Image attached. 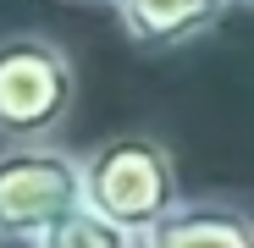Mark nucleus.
Returning a JSON list of instances; mask_svg holds the SVG:
<instances>
[{
    "label": "nucleus",
    "mask_w": 254,
    "mask_h": 248,
    "mask_svg": "<svg viewBox=\"0 0 254 248\" xmlns=\"http://www.w3.org/2000/svg\"><path fill=\"white\" fill-rule=\"evenodd\" d=\"M238 0H116V17L138 50H177L210 33Z\"/></svg>",
    "instance_id": "5"
},
{
    "label": "nucleus",
    "mask_w": 254,
    "mask_h": 248,
    "mask_svg": "<svg viewBox=\"0 0 254 248\" xmlns=\"http://www.w3.org/2000/svg\"><path fill=\"white\" fill-rule=\"evenodd\" d=\"M77 66L50 33H6L0 39V138L28 144L50 138L72 116Z\"/></svg>",
    "instance_id": "3"
},
{
    "label": "nucleus",
    "mask_w": 254,
    "mask_h": 248,
    "mask_svg": "<svg viewBox=\"0 0 254 248\" xmlns=\"http://www.w3.org/2000/svg\"><path fill=\"white\" fill-rule=\"evenodd\" d=\"M138 248H254V215L232 198H183L138 237Z\"/></svg>",
    "instance_id": "4"
},
{
    "label": "nucleus",
    "mask_w": 254,
    "mask_h": 248,
    "mask_svg": "<svg viewBox=\"0 0 254 248\" xmlns=\"http://www.w3.org/2000/svg\"><path fill=\"white\" fill-rule=\"evenodd\" d=\"M39 248H138V237L133 232H122V226H111V221H100V215H89L83 210L77 221H66L56 237H45Z\"/></svg>",
    "instance_id": "6"
},
{
    "label": "nucleus",
    "mask_w": 254,
    "mask_h": 248,
    "mask_svg": "<svg viewBox=\"0 0 254 248\" xmlns=\"http://www.w3.org/2000/svg\"><path fill=\"white\" fill-rule=\"evenodd\" d=\"M83 204L89 215L144 237L160 215L183 204L177 160L155 133H111L83 154Z\"/></svg>",
    "instance_id": "1"
},
{
    "label": "nucleus",
    "mask_w": 254,
    "mask_h": 248,
    "mask_svg": "<svg viewBox=\"0 0 254 248\" xmlns=\"http://www.w3.org/2000/svg\"><path fill=\"white\" fill-rule=\"evenodd\" d=\"M83 6H94V0H83ZM111 6H116V0H111Z\"/></svg>",
    "instance_id": "8"
},
{
    "label": "nucleus",
    "mask_w": 254,
    "mask_h": 248,
    "mask_svg": "<svg viewBox=\"0 0 254 248\" xmlns=\"http://www.w3.org/2000/svg\"><path fill=\"white\" fill-rule=\"evenodd\" d=\"M83 210V154L50 138L0 149V243L39 248Z\"/></svg>",
    "instance_id": "2"
},
{
    "label": "nucleus",
    "mask_w": 254,
    "mask_h": 248,
    "mask_svg": "<svg viewBox=\"0 0 254 248\" xmlns=\"http://www.w3.org/2000/svg\"><path fill=\"white\" fill-rule=\"evenodd\" d=\"M238 6H249V11H254V0H238Z\"/></svg>",
    "instance_id": "7"
}]
</instances>
